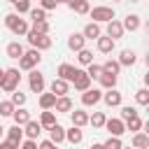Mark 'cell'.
I'll use <instances>...</instances> for the list:
<instances>
[{
	"mask_svg": "<svg viewBox=\"0 0 149 149\" xmlns=\"http://www.w3.org/2000/svg\"><path fill=\"white\" fill-rule=\"evenodd\" d=\"M5 26H7L14 35H26V33L30 30V28H28V21H26V19H21V16H19V14H14V12L5 16Z\"/></svg>",
	"mask_w": 149,
	"mask_h": 149,
	"instance_id": "cell-1",
	"label": "cell"
},
{
	"mask_svg": "<svg viewBox=\"0 0 149 149\" xmlns=\"http://www.w3.org/2000/svg\"><path fill=\"white\" fill-rule=\"evenodd\" d=\"M26 37H28V44L33 47V49H37V51H47V49H51V37L49 35H40V33H35L33 28L26 33Z\"/></svg>",
	"mask_w": 149,
	"mask_h": 149,
	"instance_id": "cell-2",
	"label": "cell"
},
{
	"mask_svg": "<svg viewBox=\"0 0 149 149\" xmlns=\"http://www.w3.org/2000/svg\"><path fill=\"white\" fill-rule=\"evenodd\" d=\"M19 79H21L19 68H9V70H5V77H2L0 88H2V91H7V93H14V91L19 88Z\"/></svg>",
	"mask_w": 149,
	"mask_h": 149,
	"instance_id": "cell-3",
	"label": "cell"
},
{
	"mask_svg": "<svg viewBox=\"0 0 149 149\" xmlns=\"http://www.w3.org/2000/svg\"><path fill=\"white\" fill-rule=\"evenodd\" d=\"M40 61H42L40 51L37 49H30V51H23V56L19 58V68L30 72V70H35V65H40Z\"/></svg>",
	"mask_w": 149,
	"mask_h": 149,
	"instance_id": "cell-4",
	"label": "cell"
},
{
	"mask_svg": "<svg viewBox=\"0 0 149 149\" xmlns=\"http://www.w3.org/2000/svg\"><path fill=\"white\" fill-rule=\"evenodd\" d=\"M88 14H91L93 23H107V21H112V19H114V9H112V7H105V5L88 9Z\"/></svg>",
	"mask_w": 149,
	"mask_h": 149,
	"instance_id": "cell-5",
	"label": "cell"
},
{
	"mask_svg": "<svg viewBox=\"0 0 149 149\" xmlns=\"http://www.w3.org/2000/svg\"><path fill=\"white\" fill-rule=\"evenodd\" d=\"M28 86H30L33 93H42V91H44V74H42L40 70H30V74H28Z\"/></svg>",
	"mask_w": 149,
	"mask_h": 149,
	"instance_id": "cell-6",
	"label": "cell"
},
{
	"mask_svg": "<svg viewBox=\"0 0 149 149\" xmlns=\"http://www.w3.org/2000/svg\"><path fill=\"white\" fill-rule=\"evenodd\" d=\"M105 128L109 130L112 137H121V135L126 133V126H123L121 119H105Z\"/></svg>",
	"mask_w": 149,
	"mask_h": 149,
	"instance_id": "cell-7",
	"label": "cell"
},
{
	"mask_svg": "<svg viewBox=\"0 0 149 149\" xmlns=\"http://www.w3.org/2000/svg\"><path fill=\"white\" fill-rule=\"evenodd\" d=\"M105 33H107V37H109V40H114V42H116L119 37H123V33H126V30H123L121 21L112 19V21H107V30H105Z\"/></svg>",
	"mask_w": 149,
	"mask_h": 149,
	"instance_id": "cell-8",
	"label": "cell"
},
{
	"mask_svg": "<svg viewBox=\"0 0 149 149\" xmlns=\"http://www.w3.org/2000/svg\"><path fill=\"white\" fill-rule=\"evenodd\" d=\"M100 100H102V91H100V88H88V91H84V93H81V102H84L86 107L98 105Z\"/></svg>",
	"mask_w": 149,
	"mask_h": 149,
	"instance_id": "cell-9",
	"label": "cell"
},
{
	"mask_svg": "<svg viewBox=\"0 0 149 149\" xmlns=\"http://www.w3.org/2000/svg\"><path fill=\"white\" fill-rule=\"evenodd\" d=\"M56 74H58V79H63V81H72V79L77 77V68L70 65V63H61Z\"/></svg>",
	"mask_w": 149,
	"mask_h": 149,
	"instance_id": "cell-10",
	"label": "cell"
},
{
	"mask_svg": "<svg viewBox=\"0 0 149 149\" xmlns=\"http://www.w3.org/2000/svg\"><path fill=\"white\" fill-rule=\"evenodd\" d=\"M72 84H74V88H77V91H81V93L91 88V79H88V74H86L84 70H77V77L72 79Z\"/></svg>",
	"mask_w": 149,
	"mask_h": 149,
	"instance_id": "cell-11",
	"label": "cell"
},
{
	"mask_svg": "<svg viewBox=\"0 0 149 149\" xmlns=\"http://www.w3.org/2000/svg\"><path fill=\"white\" fill-rule=\"evenodd\" d=\"M40 133H42V126H40V121H28L26 126H23V135L28 137V140H37L40 137Z\"/></svg>",
	"mask_w": 149,
	"mask_h": 149,
	"instance_id": "cell-12",
	"label": "cell"
},
{
	"mask_svg": "<svg viewBox=\"0 0 149 149\" xmlns=\"http://www.w3.org/2000/svg\"><path fill=\"white\" fill-rule=\"evenodd\" d=\"M7 142H12V144H16V147H19V144L23 142V128H21V126H16V123H14L12 128H7Z\"/></svg>",
	"mask_w": 149,
	"mask_h": 149,
	"instance_id": "cell-13",
	"label": "cell"
},
{
	"mask_svg": "<svg viewBox=\"0 0 149 149\" xmlns=\"http://www.w3.org/2000/svg\"><path fill=\"white\" fill-rule=\"evenodd\" d=\"M81 35H84V40H98L100 35H102V30H100V26L98 23H86L84 26V30H81Z\"/></svg>",
	"mask_w": 149,
	"mask_h": 149,
	"instance_id": "cell-14",
	"label": "cell"
},
{
	"mask_svg": "<svg viewBox=\"0 0 149 149\" xmlns=\"http://www.w3.org/2000/svg\"><path fill=\"white\" fill-rule=\"evenodd\" d=\"M84 44H86V40H84L81 33H72V35L68 37V47H70L72 51H81V49H86Z\"/></svg>",
	"mask_w": 149,
	"mask_h": 149,
	"instance_id": "cell-15",
	"label": "cell"
},
{
	"mask_svg": "<svg viewBox=\"0 0 149 149\" xmlns=\"http://www.w3.org/2000/svg\"><path fill=\"white\" fill-rule=\"evenodd\" d=\"M102 100H105L107 107H119L121 105V93L116 88H109L107 93H102Z\"/></svg>",
	"mask_w": 149,
	"mask_h": 149,
	"instance_id": "cell-16",
	"label": "cell"
},
{
	"mask_svg": "<svg viewBox=\"0 0 149 149\" xmlns=\"http://www.w3.org/2000/svg\"><path fill=\"white\" fill-rule=\"evenodd\" d=\"M12 119H14V123H16V126H21V128H23V126L30 121V112H28V109H23V107H16V109L12 112Z\"/></svg>",
	"mask_w": 149,
	"mask_h": 149,
	"instance_id": "cell-17",
	"label": "cell"
},
{
	"mask_svg": "<svg viewBox=\"0 0 149 149\" xmlns=\"http://www.w3.org/2000/svg\"><path fill=\"white\" fill-rule=\"evenodd\" d=\"M68 91H70L68 81H63V79H58V77L51 81V93H54L56 98H61V95H68Z\"/></svg>",
	"mask_w": 149,
	"mask_h": 149,
	"instance_id": "cell-18",
	"label": "cell"
},
{
	"mask_svg": "<svg viewBox=\"0 0 149 149\" xmlns=\"http://www.w3.org/2000/svg\"><path fill=\"white\" fill-rule=\"evenodd\" d=\"M49 140H51L54 144H61V142L65 140V128L58 126V123H54V126L49 128Z\"/></svg>",
	"mask_w": 149,
	"mask_h": 149,
	"instance_id": "cell-19",
	"label": "cell"
},
{
	"mask_svg": "<svg viewBox=\"0 0 149 149\" xmlns=\"http://www.w3.org/2000/svg\"><path fill=\"white\" fill-rule=\"evenodd\" d=\"M65 5H68L72 12H77V14H88V9H91L88 0H68Z\"/></svg>",
	"mask_w": 149,
	"mask_h": 149,
	"instance_id": "cell-20",
	"label": "cell"
},
{
	"mask_svg": "<svg viewBox=\"0 0 149 149\" xmlns=\"http://www.w3.org/2000/svg\"><path fill=\"white\" fill-rule=\"evenodd\" d=\"M95 42H98V51L100 54H112L114 51V40H109L107 35H100Z\"/></svg>",
	"mask_w": 149,
	"mask_h": 149,
	"instance_id": "cell-21",
	"label": "cell"
},
{
	"mask_svg": "<svg viewBox=\"0 0 149 149\" xmlns=\"http://www.w3.org/2000/svg\"><path fill=\"white\" fill-rule=\"evenodd\" d=\"M135 61H137V56H135V51H130V49H123L121 56H119V65H121V68H130V65H135Z\"/></svg>",
	"mask_w": 149,
	"mask_h": 149,
	"instance_id": "cell-22",
	"label": "cell"
},
{
	"mask_svg": "<svg viewBox=\"0 0 149 149\" xmlns=\"http://www.w3.org/2000/svg\"><path fill=\"white\" fill-rule=\"evenodd\" d=\"M70 119H72V126H77V128H81V126L88 123V114H86L84 109H74V112L70 114Z\"/></svg>",
	"mask_w": 149,
	"mask_h": 149,
	"instance_id": "cell-23",
	"label": "cell"
},
{
	"mask_svg": "<svg viewBox=\"0 0 149 149\" xmlns=\"http://www.w3.org/2000/svg\"><path fill=\"white\" fill-rule=\"evenodd\" d=\"M65 140H68L70 144H79V142L84 140V133H81V128H77V126H72L70 130H65Z\"/></svg>",
	"mask_w": 149,
	"mask_h": 149,
	"instance_id": "cell-24",
	"label": "cell"
},
{
	"mask_svg": "<svg viewBox=\"0 0 149 149\" xmlns=\"http://www.w3.org/2000/svg\"><path fill=\"white\" fill-rule=\"evenodd\" d=\"M121 26H123V30L135 33V30L140 28V16H137V14H128V16L123 19V23H121Z\"/></svg>",
	"mask_w": 149,
	"mask_h": 149,
	"instance_id": "cell-25",
	"label": "cell"
},
{
	"mask_svg": "<svg viewBox=\"0 0 149 149\" xmlns=\"http://www.w3.org/2000/svg\"><path fill=\"white\" fill-rule=\"evenodd\" d=\"M147 147H149V135L142 133V130L135 133L133 135V149H147Z\"/></svg>",
	"mask_w": 149,
	"mask_h": 149,
	"instance_id": "cell-26",
	"label": "cell"
},
{
	"mask_svg": "<svg viewBox=\"0 0 149 149\" xmlns=\"http://www.w3.org/2000/svg\"><path fill=\"white\" fill-rule=\"evenodd\" d=\"M54 107H56V112H63V114L65 112H72V100L68 95H61V98H56V105Z\"/></svg>",
	"mask_w": 149,
	"mask_h": 149,
	"instance_id": "cell-27",
	"label": "cell"
},
{
	"mask_svg": "<svg viewBox=\"0 0 149 149\" xmlns=\"http://www.w3.org/2000/svg\"><path fill=\"white\" fill-rule=\"evenodd\" d=\"M54 123H56V114H54V112H49V109H44V112L40 114V126L49 130Z\"/></svg>",
	"mask_w": 149,
	"mask_h": 149,
	"instance_id": "cell-28",
	"label": "cell"
},
{
	"mask_svg": "<svg viewBox=\"0 0 149 149\" xmlns=\"http://www.w3.org/2000/svg\"><path fill=\"white\" fill-rule=\"evenodd\" d=\"M23 51H26V49H23V44H19V42H9V44H7V56H9V58H21Z\"/></svg>",
	"mask_w": 149,
	"mask_h": 149,
	"instance_id": "cell-29",
	"label": "cell"
},
{
	"mask_svg": "<svg viewBox=\"0 0 149 149\" xmlns=\"http://www.w3.org/2000/svg\"><path fill=\"white\" fill-rule=\"evenodd\" d=\"M123 126H126V130H133V133H140L144 128V123H142L140 116H130L128 121H123Z\"/></svg>",
	"mask_w": 149,
	"mask_h": 149,
	"instance_id": "cell-30",
	"label": "cell"
},
{
	"mask_svg": "<svg viewBox=\"0 0 149 149\" xmlns=\"http://www.w3.org/2000/svg\"><path fill=\"white\" fill-rule=\"evenodd\" d=\"M98 79H100V84H102V88H107V91L116 86V74H109V72H102V74H100Z\"/></svg>",
	"mask_w": 149,
	"mask_h": 149,
	"instance_id": "cell-31",
	"label": "cell"
},
{
	"mask_svg": "<svg viewBox=\"0 0 149 149\" xmlns=\"http://www.w3.org/2000/svg\"><path fill=\"white\" fill-rule=\"evenodd\" d=\"M54 105H56V95L54 93H42L40 95V107L42 109H51Z\"/></svg>",
	"mask_w": 149,
	"mask_h": 149,
	"instance_id": "cell-32",
	"label": "cell"
},
{
	"mask_svg": "<svg viewBox=\"0 0 149 149\" xmlns=\"http://www.w3.org/2000/svg\"><path fill=\"white\" fill-rule=\"evenodd\" d=\"M105 119H107V116H105L102 112H93V116H88V123H91L93 128H102V126H105Z\"/></svg>",
	"mask_w": 149,
	"mask_h": 149,
	"instance_id": "cell-33",
	"label": "cell"
},
{
	"mask_svg": "<svg viewBox=\"0 0 149 149\" xmlns=\"http://www.w3.org/2000/svg\"><path fill=\"white\" fill-rule=\"evenodd\" d=\"M79 56H77V61L81 63V65H91L93 63V51H88V49H81V51H77Z\"/></svg>",
	"mask_w": 149,
	"mask_h": 149,
	"instance_id": "cell-34",
	"label": "cell"
},
{
	"mask_svg": "<svg viewBox=\"0 0 149 149\" xmlns=\"http://www.w3.org/2000/svg\"><path fill=\"white\" fill-rule=\"evenodd\" d=\"M102 68V72H109V74H119V70H121V65H119V61H107L105 65H100Z\"/></svg>",
	"mask_w": 149,
	"mask_h": 149,
	"instance_id": "cell-35",
	"label": "cell"
},
{
	"mask_svg": "<svg viewBox=\"0 0 149 149\" xmlns=\"http://www.w3.org/2000/svg\"><path fill=\"white\" fill-rule=\"evenodd\" d=\"M14 14H28L30 12V0H16L14 2Z\"/></svg>",
	"mask_w": 149,
	"mask_h": 149,
	"instance_id": "cell-36",
	"label": "cell"
},
{
	"mask_svg": "<svg viewBox=\"0 0 149 149\" xmlns=\"http://www.w3.org/2000/svg\"><path fill=\"white\" fill-rule=\"evenodd\" d=\"M14 109H16V107L12 105V100H2V102H0V116H12Z\"/></svg>",
	"mask_w": 149,
	"mask_h": 149,
	"instance_id": "cell-37",
	"label": "cell"
},
{
	"mask_svg": "<svg viewBox=\"0 0 149 149\" xmlns=\"http://www.w3.org/2000/svg\"><path fill=\"white\" fill-rule=\"evenodd\" d=\"M28 14H30L33 23H35V21H47V12H44V9H40V7H37V9H33V7H30V12H28Z\"/></svg>",
	"mask_w": 149,
	"mask_h": 149,
	"instance_id": "cell-38",
	"label": "cell"
},
{
	"mask_svg": "<svg viewBox=\"0 0 149 149\" xmlns=\"http://www.w3.org/2000/svg\"><path fill=\"white\" fill-rule=\"evenodd\" d=\"M33 30L40 33V35H49V21H35L33 23Z\"/></svg>",
	"mask_w": 149,
	"mask_h": 149,
	"instance_id": "cell-39",
	"label": "cell"
},
{
	"mask_svg": "<svg viewBox=\"0 0 149 149\" xmlns=\"http://www.w3.org/2000/svg\"><path fill=\"white\" fill-rule=\"evenodd\" d=\"M88 70H86V74H88V79H98L100 74H102V68L100 65H95V63H91V65H86Z\"/></svg>",
	"mask_w": 149,
	"mask_h": 149,
	"instance_id": "cell-40",
	"label": "cell"
},
{
	"mask_svg": "<svg viewBox=\"0 0 149 149\" xmlns=\"http://www.w3.org/2000/svg\"><path fill=\"white\" fill-rule=\"evenodd\" d=\"M12 105L14 107H21V105H26V93H21L19 88L12 93Z\"/></svg>",
	"mask_w": 149,
	"mask_h": 149,
	"instance_id": "cell-41",
	"label": "cell"
},
{
	"mask_svg": "<svg viewBox=\"0 0 149 149\" xmlns=\"http://www.w3.org/2000/svg\"><path fill=\"white\" fill-rule=\"evenodd\" d=\"M135 100H137V105H149V91L147 88H140L135 93Z\"/></svg>",
	"mask_w": 149,
	"mask_h": 149,
	"instance_id": "cell-42",
	"label": "cell"
},
{
	"mask_svg": "<svg viewBox=\"0 0 149 149\" xmlns=\"http://www.w3.org/2000/svg\"><path fill=\"white\" fill-rule=\"evenodd\" d=\"M130 116H137V109H135V107H130V105L121 107V121H128Z\"/></svg>",
	"mask_w": 149,
	"mask_h": 149,
	"instance_id": "cell-43",
	"label": "cell"
},
{
	"mask_svg": "<svg viewBox=\"0 0 149 149\" xmlns=\"http://www.w3.org/2000/svg\"><path fill=\"white\" fill-rule=\"evenodd\" d=\"M102 147H105V149H121L123 144H121V140H119V137H112V135H109V140H107V142H102Z\"/></svg>",
	"mask_w": 149,
	"mask_h": 149,
	"instance_id": "cell-44",
	"label": "cell"
},
{
	"mask_svg": "<svg viewBox=\"0 0 149 149\" xmlns=\"http://www.w3.org/2000/svg\"><path fill=\"white\" fill-rule=\"evenodd\" d=\"M54 7H56V2H54V0H40V9L49 12V9H54Z\"/></svg>",
	"mask_w": 149,
	"mask_h": 149,
	"instance_id": "cell-45",
	"label": "cell"
},
{
	"mask_svg": "<svg viewBox=\"0 0 149 149\" xmlns=\"http://www.w3.org/2000/svg\"><path fill=\"white\" fill-rule=\"evenodd\" d=\"M19 149H37V142H35V140H23V142L19 144Z\"/></svg>",
	"mask_w": 149,
	"mask_h": 149,
	"instance_id": "cell-46",
	"label": "cell"
},
{
	"mask_svg": "<svg viewBox=\"0 0 149 149\" xmlns=\"http://www.w3.org/2000/svg\"><path fill=\"white\" fill-rule=\"evenodd\" d=\"M37 149H56V144H54L51 140H44V142H40V144H37Z\"/></svg>",
	"mask_w": 149,
	"mask_h": 149,
	"instance_id": "cell-47",
	"label": "cell"
},
{
	"mask_svg": "<svg viewBox=\"0 0 149 149\" xmlns=\"http://www.w3.org/2000/svg\"><path fill=\"white\" fill-rule=\"evenodd\" d=\"M0 149H19V147L12 144V142H7V140H2V142H0Z\"/></svg>",
	"mask_w": 149,
	"mask_h": 149,
	"instance_id": "cell-48",
	"label": "cell"
},
{
	"mask_svg": "<svg viewBox=\"0 0 149 149\" xmlns=\"http://www.w3.org/2000/svg\"><path fill=\"white\" fill-rule=\"evenodd\" d=\"M91 149H105V147H102V142H95V144H93Z\"/></svg>",
	"mask_w": 149,
	"mask_h": 149,
	"instance_id": "cell-49",
	"label": "cell"
},
{
	"mask_svg": "<svg viewBox=\"0 0 149 149\" xmlns=\"http://www.w3.org/2000/svg\"><path fill=\"white\" fill-rule=\"evenodd\" d=\"M2 77H5V70L0 68V84H2Z\"/></svg>",
	"mask_w": 149,
	"mask_h": 149,
	"instance_id": "cell-50",
	"label": "cell"
},
{
	"mask_svg": "<svg viewBox=\"0 0 149 149\" xmlns=\"http://www.w3.org/2000/svg\"><path fill=\"white\" fill-rule=\"evenodd\" d=\"M54 2H56V5H61V2H68V0H54Z\"/></svg>",
	"mask_w": 149,
	"mask_h": 149,
	"instance_id": "cell-51",
	"label": "cell"
},
{
	"mask_svg": "<svg viewBox=\"0 0 149 149\" xmlns=\"http://www.w3.org/2000/svg\"><path fill=\"white\" fill-rule=\"evenodd\" d=\"M2 133H5V128H2V126H0V137H2Z\"/></svg>",
	"mask_w": 149,
	"mask_h": 149,
	"instance_id": "cell-52",
	"label": "cell"
},
{
	"mask_svg": "<svg viewBox=\"0 0 149 149\" xmlns=\"http://www.w3.org/2000/svg\"><path fill=\"white\" fill-rule=\"evenodd\" d=\"M7 2H12V5H14V2H16V0H7Z\"/></svg>",
	"mask_w": 149,
	"mask_h": 149,
	"instance_id": "cell-53",
	"label": "cell"
},
{
	"mask_svg": "<svg viewBox=\"0 0 149 149\" xmlns=\"http://www.w3.org/2000/svg\"><path fill=\"white\" fill-rule=\"evenodd\" d=\"M130 2H140V0H130Z\"/></svg>",
	"mask_w": 149,
	"mask_h": 149,
	"instance_id": "cell-54",
	"label": "cell"
},
{
	"mask_svg": "<svg viewBox=\"0 0 149 149\" xmlns=\"http://www.w3.org/2000/svg\"><path fill=\"white\" fill-rule=\"evenodd\" d=\"M114 2H121V0H114Z\"/></svg>",
	"mask_w": 149,
	"mask_h": 149,
	"instance_id": "cell-55",
	"label": "cell"
},
{
	"mask_svg": "<svg viewBox=\"0 0 149 149\" xmlns=\"http://www.w3.org/2000/svg\"><path fill=\"white\" fill-rule=\"evenodd\" d=\"M121 149H126V147H121ZM128 149H130V147H128Z\"/></svg>",
	"mask_w": 149,
	"mask_h": 149,
	"instance_id": "cell-56",
	"label": "cell"
},
{
	"mask_svg": "<svg viewBox=\"0 0 149 149\" xmlns=\"http://www.w3.org/2000/svg\"><path fill=\"white\" fill-rule=\"evenodd\" d=\"M56 149H58V147H56Z\"/></svg>",
	"mask_w": 149,
	"mask_h": 149,
	"instance_id": "cell-57",
	"label": "cell"
}]
</instances>
